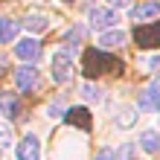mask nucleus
I'll list each match as a JSON object with an SVG mask.
<instances>
[{
	"mask_svg": "<svg viewBox=\"0 0 160 160\" xmlns=\"http://www.w3.org/2000/svg\"><path fill=\"white\" fill-rule=\"evenodd\" d=\"M73 52H76V47H73V50H67V47H58V50L50 55V76H52V82L67 84V82L73 79V73H76Z\"/></svg>",
	"mask_w": 160,
	"mask_h": 160,
	"instance_id": "nucleus-1",
	"label": "nucleus"
},
{
	"mask_svg": "<svg viewBox=\"0 0 160 160\" xmlns=\"http://www.w3.org/2000/svg\"><path fill=\"white\" fill-rule=\"evenodd\" d=\"M88 23L93 29H99V32L111 29V26L119 23V9H114V6H93L88 12Z\"/></svg>",
	"mask_w": 160,
	"mask_h": 160,
	"instance_id": "nucleus-2",
	"label": "nucleus"
},
{
	"mask_svg": "<svg viewBox=\"0 0 160 160\" xmlns=\"http://www.w3.org/2000/svg\"><path fill=\"white\" fill-rule=\"evenodd\" d=\"M15 84H18V90H23V93H32V90H38L41 88V73L35 64H21V67L15 70Z\"/></svg>",
	"mask_w": 160,
	"mask_h": 160,
	"instance_id": "nucleus-3",
	"label": "nucleus"
},
{
	"mask_svg": "<svg viewBox=\"0 0 160 160\" xmlns=\"http://www.w3.org/2000/svg\"><path fill=\"white\" fill-rule=\"evenodd\" d=\"M15 160H41V140L35 134L21 137V143L15 146Z\"/></svg>",
	"mask_w": 160,
	"mask_h": 160,
	"instance_id": "nucleus-4",
	"label": "nucleus"
},
{
	"mask_svg": "<svg viewBox=\"0 0 160 160\" xmlns=\"http://www.w3.org/2000/svg\"><path fill=\"white\" fill-rule=\"evenodd\" d=\"M125 41H128L125 29H119V26H111V29H102V32H99L96 47H99V50H119Z\"/></svg>",
	"mask_w": 160,
	"mask_h": 160,
	"instance_id": "nucleus-5",
	"label": "nucleus"
},
{
	"mask_svg": "<svg viewBox=\"0 0 160 160\" xmlns=\"http://www.w3.org/2000/svg\"><path fill=\"white\" fill-rule=\"evenodd\" d=\"M15 55L21 61H38L41 58V44H38V38H32V35H26V38H21L15 44Z\"/></svg>",
	"mask_w": 160,
	"mask_h": 160,
	"instance_id": "nucleus-6",
	"label": "nucleus"
},
{
	"mask_svg": "<svg viewBox=\"0 0 160 160\" xmlns=\"http://www.w3.org/2000/svg\"><path fill=\"white\" fill-rule=\"evenodd\" d=\"M140 111L146 114H160V84H148V88L140 90Z\"/></svg>",
	"mask_w": 160,
	"mask_h": 160,
	"instance_id": "nucleus-7",
	"label": "nucleus"
},
{
	"mask_svg": "<svg viewBox=\"0 0 160 160\" xmlns=\"http://www.w3.org/2000/svg\"><path fill=\"white\" fill-rule=\"evenodd\" d=\"M157 15H160V0H146V3H140L128 12V18H134L137 23H152Z\"/></svg>",
	"mask_w": 160,
	"mask_h": 160,
	"instance_id": "nucleus-8",
	"label": "nucleus"
},
{
	"mask_svg": "<svg viewBox=\"0 0 160 160\" xmlns=\"http://www.w3.org/2000/svg\"><path fill=\"white\" fill-rule=\"evenodd\" d=\"M137 114H140V108H134V105H117V111H114V122L119 128H134L137 125Z\"/></svg>",
	"mask_w": 160,
	"mask_h": 160,
	"instance_id": "nucleus-9",
	"label": "nucleus"
},
{
	"mask_svg": "<svg viewBox=\"0 0 160 160\" xmlns=\"http://www.w3.org/2000/svg\"><path fill=\"white\" fill-rule=\"evenodd\" d=\"M140 148L146 154H157L160 152V131L157 128H143L140 131Z\"/></svg>",
	"mask_w": 160,
	"mask_h": 160,
	"instance_id": "nucleus-10",
	"label": "nucleus"
},
{
	"mask_svg": "<svg viewBox=\"0 0 160 160\" xmlns=\"http://www.w3.org/2000/svg\"><path fill=\"white\" fill-rule=\"evenodd\" d=\"M0 111L6 119H18L21 117V99L15 93H0Z\"/></svg>",
	"mask_w": 160,
	"mask_h": 160,
	"instance_id": "nucleus-11",
	"label": "nucleus"
},
{
	"mask_svg": "<svg viewBox=\"0 0 160 160\" xmlns=\"http://www.w3.org/2000/svg\"><path fill=\"white\" fill-rule=\"evenodd\" d=\"M137 41H140V47H160V23L143 26L137 32Z\"/></svg>",
	"mask_w": 160,
	"mask_h": 160,
	"instance_id": "nucleus-12",
	"label": "nucleus"
},
{
	"mask_svg": "<svg viewBox=\"0 0 160 160\" xmlns=\"http://www.w3.org/2000/svg\"><path fill=\"white\" fill-rule=\"evenodd\" d=\"M21 32V23L18 21H9V18H0V44H12Z\"/></svg>",
	"mask_w": 160,
	"mask_h": 160,
	"instance_id": "nucleus-13",
	"label": "nucleus"
},
{
	"mask_svg": "<svg viewBox=\"0 0 160 160\" xmlns=\"http://www.w3.org/2000/svg\"><path fill=\"white\" fill-rule=\"evenodd\" d=\"M23 26H26L29 32H41V29L50 26V18H47V15H38V12H35V15H26V18H23Z\"/></svg>",
	"mask_w": 160,
	"mask_h": 160,
	"instance_id": "nucleus-14",
	"label": "nucleus"
},
{
	"mask_svg": "<svg viewBox=\"0 0 160 160\" xmlns=\"http://www.w3.org/2000/svg\"><path fill=\"white\" fill-rule=\"evenodd\" d=\"M79 93H82V96L88 99V102H96V99L102 96V90H99V88H96V84H93V82H84L82 88H79Z\"/></svg>",
	"mask_w": 160,
	"mask_h": 160,
	"instance_id": "nucleus-15",
	"label": "nucleus"
},
{
	"mask_svg": "<svg viewBox=\"0 0 160 160\" xmlns=\"http://www.w3.org/2000/svg\"><path fill=\"white\" fill-rule=\"evenodd\" d=\"M140 67L143 70H160V52L157 55H140Z\"/></svg>",
	"mask_w": 160,
	"mask_h": 160,
	"instance_id": "nucleus-16",
	"label": "nucleus"
},
{
	"mask_svg": "<svg viewBox=\"0 0 160 160\" xmlns=\"http://www.w3.org/2000/svg\"><path fill=\"white\" fill-rule=\"evenodd\" d=\"M64 111H67V108H64V99H52L50 105H47V117H52V119H55V117H61Z\"/></svg>",
	"mask_w": 160,
	"mask_h": 160,
	"instance_id": "nucleus-17",
	"label": "nucleus"
},
{
	"mask_svg": "<svg viewBox=\"0 0 160 160\" xmlns=\"http://www.w3.org/2000/svg\"><path fill=\"white\" fill-rule=\"evenodd\" d=\"M82 35H84V26H73V29H67V35H64V38H67L73 47H76V44L82 41Z\"/></svg>",
	"mask_w": 160,
	"mask_h": 160,
	"instance_id": "nucleus-18",
	"label": "nucleus"
},
{
	"mask_svg": "<svg viewBox=\"0 0 160 160\" xmlns=\"http://www.w3.org/2000/svg\"><path fill=\"white\" fill-rule=\"evenodd\" d=\"M9 146H12V131H9V128L3 125V128H0V154H3Z\"/></svg>",
	"mask_w": 160,
	"mask_h": 160,
	"instance_id": "nucleus-19",
	"label": "nucleus"
},
{
	"mask_svg": "<svg viewBox=\"0 0 160 160\" xmlns=\"http://www.w3.org/2000/svg\"><path fill=\"white\" fill-rule=\"evenodd\" d=\"M119 160H137V154H134V146L131 143H125V146H119Z\"/></svg>",
	"mask_w": 160,
	"mask_h": 160,
	"instance_id": "nucleus-20",
	"label": "nucleus"
},
{
	"mask_svg": "<svg viewBox=\"0 0 160 160\" xmlns=\"http://www.w3.org/2000/svg\"><path fill=\"white\" fill-rule=\"evenodd\" d=\"M93 160H117V152H114V148H99V152H96V157H93Z\"/></svg>",
	"mask_w": 160,
	"mask_h": 160,
	"instance_id": "nucleus-21",
	"label": "nucleus"
},
{
	"mask_svg": "<svg viewBox=\"0 0 160 160\" xmlns=\"http://www.w3.org/2000/svg\"><path fill=\"white\" fill-rule=\"evenodd\" d=\"M131 0H108V6H114V9H122V6H128Z\"/></svg>",
	"mask_w": 160,
	"mask_h": 160,
	"instance_id": "nucleus-22",
	"label": "nucleus"
}]
</instances>
